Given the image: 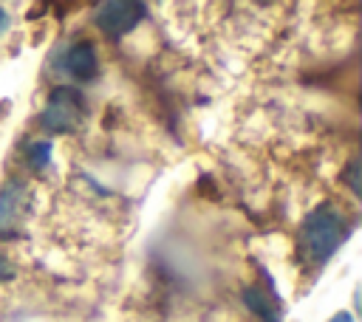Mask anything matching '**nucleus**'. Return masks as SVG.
Wrapping results in <instances>:
<instances>
[{"label": "nucleus", "mask_w": 362, "mask_h": 322, "mask_svg": "<svg viewBox=\"0 0 362 322\" xmlns=\"http://www.w3.org/2000/svg\"><path fill=\"white\" fill-rule=\"evenodd\" d=\"M144 3H133V0H107L102 6H96L93 11V23L102 34L107 37H124L130 34L141 20H144Z\"/></svg>", "instance_id": "nucleus-3"}, {"label": "nucleus", "mask_w": 362, "mask_h": 322, "mask_svg": "<svg viewBox=\"0 0 362 322\" xmlns=\"http://www.w3.org/2000/svg\"><path fill=\"white\" fill-rule=\"evenodd\" d=\"M23 203H25V184L23 181H8L0 189V232L14 234L20 220H23Z\"/></svg>", "instance_id": "nucleus-6"}, {"label": "nucleus", "mask_w": 362, "mask_h": 322, "mask_svg": "<svg viewBox=\"0 0 362 322\" xmlns=\"http://www.w3.org/2000/svg\"><path fill=\"white\" fill-rule=\"evenodd\" d=\"M59 68H62L71 79H76V82H88V79H93L96 71H99V59H96V48H93V42H88V40L74 42V45L62 54Z\"/></svg>", "instance_id": "nucleus-5"}, {"label": "nucleus", "mask_w": 362, "mask_h": 322, "mask_svg": "<svg viewBox=\"0 0 362 322\" xmlns=\"http://www.w3.org/2000/svg\"><path fill=\"white\" fill-rule=\"evenodd\" d=\"M240 299H243V305H246L260 322H283V302H280L274 285H272V288H263V285H257V282H249V285H243Z\"/></svg>", "instance_id": "nucleus-4"}, {"label": "nucleus", "mask_w": 362, "mask_h": 322, "mask_svg": "<svg viewBox=\"0 0 362 322\" xmlns=\"http://www.w3.org/2000/svg\"><path fill=\"white\" fill-rule=\"evenodd\" d=\"M328 322H354V316H351L348 311H339V314H334Z\"/></svg>", "instance_id": "nucleus-10"}, {"label": "nucleus", "mask_w": 362, "mask_h": 322, "mask_svg": "<svg viewBox=\"0 0 362 322\" xmlns=\"http://www.w3.org/2000/svg\"><path fill=\"white\" fill-rule=\"evenodd\" d=\"M8 280H14V266L8 263L6 254H0V282H8Z\"/></svg>", "instance_id": "nucleus-9"}, {"label": "nucleus", "mask_w": 362, "mask_h": 322, "mask_svg": "<svg viewBox=\"0 0 362 322\" xmlns=\"http://www.w3.org/2000/svg\"><path fill=\"white\" fill-rule=\"evenodd\" d=\"M25 161L31 169H45L51 161V141H31L25 150Z\"/></svg>", "instance_id": "nucleus-7"}, {"label": "nucleus", "mask_w": 362, "mask_h": 322, "mask_svg": "<svg viewBox=\"0 0 362 322\" xmlns=\"http://www.w3.org/2000/svg\"><path fill=\"white\" fill-rule=\"evenodd\" d=\"M356 169H359V161H356V158H351V161H348V167H345V172H342V178L348 181L351 192L359 198V172H356Z\"/></svg>", "instance_id": "nucleus-8"}, {"label": "nucleus", "mask_w": 362, "mask_h": 322, "mask_svg": "<svg viewBox=\"0 0 362 322\" xmlns=\"http://www.w3.org/2000/svg\"><path fill=\"white\" fill-rule=\"evenodd\" d=\"M40 119L51 133H74L85 121V96L76 88L59 85L51 90Z\"/></svg>", "instance_id": "nucleus-2"}, {"label": "nucleus", "mask_w": 362, "mask_h": 322, "mask_svg": "<svg viewBox=\"0 0 362 322\" xmlns=\"http://www.w3.org/2000/svg\"><path fill=\"white\" fill-rule=\"evenodd\" d=\"M6 28H8V14H6V8L0 6V34H3Z\"/></svg>", "instance_id": "nucleus-11"}, {"label": "nucleus", "mask_w": 362, "mask_h": 322, "mask_svg": "<svg viewBox=\"0 0 362 322\" xmlns=\"http://www.w3.org/2000/svg\"><path fill=\"white\" fill-rule=\"evenodd\" d=\"M348 234H351V220L345 217V212L334 203H320L300 223V234H297L300 257L311 266H322L348 240Z\"/></svg>", "instance_id": "nucleus-1"}]
</instances>
